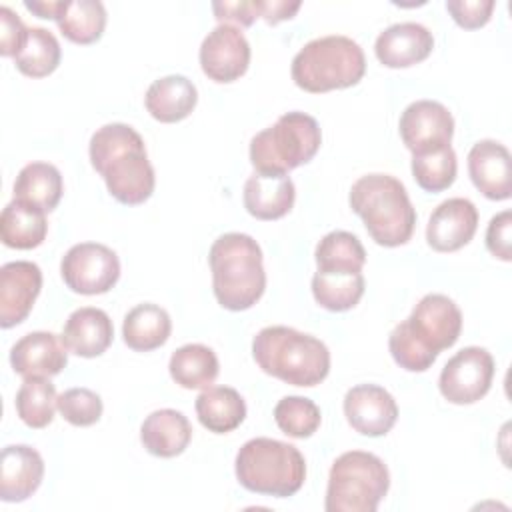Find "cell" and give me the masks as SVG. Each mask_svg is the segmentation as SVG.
I'll return each mask as SVG.
<instances>
[{
  "label": "cell",
  "mask_w": 512,
  "mask_h": 512,
  "mask_svg": "<svg viewBox=\"0 0 512 512\" xmlns=\"http://www.w3.org/2000/svg\"><path fill=\"white\" fill-rule=\"evenodd\" d=\"M92 168L104 178L108 192L126 206L146 202L156 184L142 136L128 124L112 122L90 138Z\"/></svg>",
  "instance_id": "cell-1"
},
{
  "label": "cell",
  "mask_w": 512,
  "mask_h": 512,
  "mask_svg": "<svg viewBox=\"0 0 512 512\" xmlns=\"http://www.w3.org/2000/svg\"><path fill=\"white\" fill-rule=\"evenodd\" d=\"M462 332V312L444 294H426L412 314L394 326L388 348L394 362L408 372L428 370L438 354L456 344Z\"/></svg>",
  "instance_id": "cell-2"
},
{
  "label": "cell",
  "mask_w": 512,
  "mask_h": 512,
  "mask_svg": "<svg viewBox=\"0 0 512 512\" xmlns=\"http://www.w3.org/2000/svg\"><path fill=\"white\" fill-rule=\"evenodd\" d=\"M258 368L292 386H316L330 372L328 346L290 326H266L252 340Z\"/></svg>",
  "instance_id": "cell-3"
},
{
  "label": "cell",
  "mask_w": 512,
  "mask_h": 512,
  "mask_svg": "<svg viewBox=\"0 0 512 512\" xmlns=\"http://www.w3.org/2000/svg\"><path fill=\"white\" fill-rule=\"evenodd\" d=\"M212 290L218 304L240 312L252 308L264 294L266 272L258 242L242 232H228L214 240L208 252Z\"/></svg>",
  "instance_id": "cell-4"
},
{
  "label": "cell",
  "mask_w": 512,
  "mask_h": 512,
  "mask_svg": "<svg viewBox=\"0 0 512 512\" xmlns=\"http://www.w3.org/2000/svg\"><path fill=\"white\" fill-rule=\"evenodd\" d=\"M348 200L376 244L394 248L412 238L416 210L398 178L390 174L360 176L352 184Z\"/></svg>",
  "instance_id": "cell-5"
},
{
  "label": "cell",
  "mask_w": 512,
  "mask_h": 512,
  "mask_svg": "<svg viewBox=\"0 0 512 512\" xmlns=\"http://www.w3.org/2000/svg\"><path fill=\"white\" fill-rule=\"evenodd\" d=\"M290 72L298 88L320 94L358 84L366 72V58L356 40L330 34L304 44L294 56Z\"/></svg>",
  "instance_id": "cell-6"
},
{
  "label": "cell",
  "mask_w": 512,
  "mask_h": 512,
  "mask_svg": "<svg viewBox=\"0 0 512 512\" xmlns=\"http://www.w3.org/2000/svg\"><path fill=\"white\" fill-rule=\"evenodd\" d=\"M238 482L256 494L288 498L296 494L306 478L302 452L288 442L274 438H252L236 454Z\"/></svg>",
  "instance_id": "cell-7"
},
{
  "label": "cell",
  "mask_w": 512,
  "mask_h": 512,
  "mask_svg": "<svg viewBox=\"0 0 512 512\" xmlns=\"http://www.w3.org/2000/svg\"><path fill=\"white\" fill-rule=\"evenodd\" d=\"M322 144V132L310 114L286 112L250 140V162L262 174H288L310 162Z\"/></svg>",
  "instance_id": "cell-8"
},
{
  "label": "cell",
  "mask_w": 512,
  "mask_h": 512,
  "mask_svg": "<svg viewBox=\"0 0 512 512\" xmlns=\"http://www.w3.org/2000/svg\"><path fill=\"white\" fill-rule=\"evenodd\" d=\"M390 488L382 458L364 450L340 454L328 474L326 512H374Z\"/></svg>",
  "instance_id": "cell-9"
},
{
  "label": "cell",
  "mask_w": 512,
  "mask_h": 512,
  "mask_svg": "<svg viewBox=\"0 0 512 512\" xmlns=\"http://www.w3.org/2000/svg\"><path fill=\"white\" fill-rule=\"evenodd\" d=\"M60 274L72 292L96 296L108 292L118 282L120 260L104 244L80 242L62 256Z\"/></svg>",
  "instance_id": "cell-10"
},
{
  "label": "cell",
  "mask_w": 512,
  "mask_h": 512,
  "mask_svg": "<svg viewBox=\"0 0 512 512\" xmlns=\"http://www.w3.org/2000/svg\"><path fill=\"white\" fill-rule=\"evenodd\" d=\"M494 378V358L486 348L466 346L442 368L440 394L452 404H474L486 396Z\"/></svg>",
  "instance_id": "cell-11"
},
{
  "label": "cell",
  "mask_w": 512,
  "mask_h": 512,
  "mask_svg": "<svg viewBox=\"0 0 512 512\" xmlns=\"http://www.w3.org/2000/svg\"><path fill=\"white\" fill-rule=\"evenodd\" d=\"M398 130L412 156L428 154L450 146L454 118L448 108L436 100H416L404 108Z\"/></svg>",
  "instance_id": "cell-12"
},
{
  "label": "cell",
  "mask_w": 512,
  "mask_h": 512,
  "mask_svg": "<svg viewBox=\"0 0 512 512\" xmlns=\"http://www.w3.org/2000/svg\"><path fill=\"white\" fill-rule=\"evenodd\" d=\"M202 72L220 84L238 80L250 64V44L242 30L232 24H218L200 44Z\"/></svg>",
  "instance_id": "cell-13"
},
{
  "label": "cell",
  "mask_w": 512,
  "mask_h": 512,
  "mask_svg": "<svg viewBox=\"0 0 512 512\" xmlns=\"http://www.w3.org/2000/svg\"><path fill=\"white\" fill-rule=\"evenodd\" d=\"M344 416L348 424L364 436H384L398 420L394 396L378 384L352 386L344 396Z\"/></svg>",
  "instance_id": "cell-14"
},
{
  "label": "cell",
  "mask_w": 512,
  "mask_h": 512,
  "mask_svg": "<svg viewBox=\"0 0 512 512\" xmlns=\"http://www.w3.org/2000/svg\"><path fill=\"white\" fill-rule=\"evenodd\" d=\"M42 288V270L30 260L6 262L0 268V326L12 328L26 320Z\"/></svg>",
  "instance_id": "cell-15"
},
{
  "label": "cell",
  "mask_w": 512,
  "mask_h": 512,
  "mask_svg": "<svg viewBox=\"0 0 512 512\" xmlns=\"http://www.w3.org/2000/svg\"><path fill=\"white\" fill-rule=\"evenodd\" d=\"M478 228V210L468 198H448L434 208L426 226L428 246L454 252L466 246Z\"/></svg>",
  "instance_id": "cell-16"
},
{
  "label": "cell",
  "mask_w": 512,
  "mask_h": 512,
  "mask_svg": "<svg viewBox=\"0 0 512 512\" xmlns=\"http://www.w3.org/2000/svg\"><path fill=\"white\" fill-rule=\"evenodd\" d=\"M10 364L22 378H50L68 364V348L60 336L36 330L16 340L10 348Z\"/></svg>",
  "instance_id": "cell-17"
},
{
  "label": "cell",
  "mask_w": 512,
  "mask_h": 512,
  "mask_svg": "<svg viewBox=\"0 0 512 512\" xmlns=\"http://www.w3.org/2000/svg\"><path fill=\"white\" fill-rule=\"evenodd\" d=\"M510 152L496 140H480L468 152L472 184L490 200H508L512 194Z\"/></svg>",
  "instance_id": "cell-18"
},
{
  "label": "cell",
  "mask_w": 512,
  "mask_h": 512,
  "mask_svg": "<svg viewBox=\"0 0 512 512\" xmlns=\"http://www.w3.org/2000/svg\"><path fill=\"white\" fill-rule=\"evenodd\" d=\"M434 48L432 32L418 22H398L382 30L374 42L380 64L388 68H408L430 56Z\"/></svg>",
  "instance_id": "cell-19"
},
{
  "label": "cell",
  "mask_w": 512,
  "mask_h": 512,
  "mask_svg": "<svg viewBox=\"0 0 512 512\" xmlns=\"http://www.w3.org/2000/svg\"><path fill=\"white\" fill-rule=\"evenodd\" d=\"M44 478V460L38 450L26 444H10L0 458V498L22 502L30 498Z\"/></svg>",
  "instance_id": "cell-20"
},
{
  "label": "cell",
  "mask_w": 512,
  "mask_h": 512,
  "mask_svg": "<svg viewBox=\"0 0 512 512\" xmlns=\"http://www.w3.org/2000/svg\"><path fill=\"white\" fill-rule=\"evenodd\" d=\"M64 346L82 358H94L106 352L114 338L110 316L94 306L74 310L62 328Z\"/></svg>",
  "instance_id": "cell-21"
},
{
  "label": "cell",
  "mask_w": 512,
  "mask_h": 512,
  "mask_svg": "<svg viewBox=\"0 0 512 512\" xmlns=\"http://www.w3.org/2000/svg\"><path fill=\"white\" fill-rule=\"evenodd\" d=\"M296 200V188L288 174L254 172L244 184V208L258 220L286 216Z\"/></svg>",
  "instance_id": "cell-22"
},
{
  "label": "cell",
  "mask_w": 512,
  "mask_h": 512,
  "mask_svg": "<svg viewBox=\"0 0 512 512\" xmlns=\"http://www.w3.org/2000/svg\"><path fill=\"white\" fill-rule=\"evenodd\" d=\"M198 102V90L182 74H170L154 80L144 96V106L158 122L172 124L188 118Z\"/></svg>",
  "instance_id": "cell-23"
},
{
  "label": "cell",
  "mask_w": 512,
  "mask_h": 512,
  "mask_svg": "<svg viewBox=\"0 0 512 512\" xmlns=\"http://www.w3.org/2000/svg\"><path fill=\"white\" fill-rule=\"evenodd\" d=\"M140 440L152 456L174 458L188 448L192 426L188 418L174 408L154 410L140 426Z\"/></svg>",
  "instance_id": "cell-24"
},
{
  "label": "cell",
  "mask_w": 512,
  "mask_h": 512,
  "mask_svg": "<svg viewBox=\"0 0 512 512\" xmlns=\"http://www.w3.org/2000/svg\"><path fill=\"white\" fill-rule=\"evenodd\" d=\"M194 408L200 424L214 434L232 432L246 418V402L240 392L230 386L204 388L198 394Z\"/></svg>",
  "instance_id": "cell-25"
},
{
  "label": "cell",
  "mask_w": 512,
  "mask_h": 512,
  "mask_svg": "<svg viewBox=\"0 0 512 512\" xmlns=\"http://www.w3.org/2000/svg\"><path fill=\"white\" fill-rule=\"evenodd\" d=\"M64 192L62 174L54 164L30 162L14 182V200L30 204L42 212H52Z\"/></svg>",
  "instance_id": "cell-26"
},
{
  "label": "cell",
  "mask_w": 512,
  "mask_h": 512,
  "mask_svg": "<svg viewBox=\"0 0 512 512\" xmlns=\"http://www.w3.org/2000/svg\"><path fill=\"white\" fill-rule=\"evenodd\" d=\"M172 332V320L168 312L152 302L134 306L122 324V336L128 348L136 352H150L166 344Z\"/></svg>",
  "instance_id": "cell-27"
},
{
  "label": "cell",
  "mask_w": 512,
  "mask_h": 512,
  "mask_svg": "<svg viewBox=\"0 0 512 512\" xmlns=\"http://www.w3.org/2000/svg\"><path fill=\"white\" fill-rule=\"evenodd\" d=\"M48 232L46 212L12 200L0 214V238L4 246L16 250H30L44 242Z\"/></svg>",
  "instance_id": "cell-28"
},
{
  "label": "cell",
  "mask_w": 512,
  "mask_h": 512,
  "mask_svg": "<svg viewBox=\"0 0 512 512\" xmlns=\"http://www.w3.org/2000/svg\"><path fill=\"white\" fill-rule=\"evenodd\" d=\"M170 376L186 390H204L214 384L220 364L212 348L204 344H184L172 352Z\"/></svg>",
  "instance_id": "cell-29"
},
{
  "label": "cell",
  "mask_w": 512,
  "mask_h": 512,
  "mask_svg": "<svg viewBox=\"0 0 512 512\" xmlns=\"http://www.w3.org/2000/svg\"><path fill=\"white\" fill-rule=\"evenodd\" d=\"M54 20L70 42L92 44L106 28V8L98 0H60Z\"/></svg>",
  "instance_id": "cell-30"
},
{
  "label": "cell",
  "mask_w": 512,
  "mask_h": 512,
  "mask_svg": "<svg viewBox=\"0 0 512 512\" xmlns=\"http://www.w3.org/2000/svg\"><path fill=\"white\" fill-rule=\"evenodd\" d=\"M312 294L330 312L350 310L364 294V276L362 272L350 270H316L312 276Z\"/></svg>",
  "instance_id": "cell-31"
},
{
  "label": "cell",
  "mask_w": 512,
  "mask_h": 512,
  "mask_svg": "<svg viewBox=\"0 0 512 512\" xmlns=\"http://www.w3.org/2000/svg\"><path fill=\"white\" fill-rule=\"evenodd\" d=\"M58 394L48 378H24L16 392V412L30 428H46L54 420Z\"/></svg>",
  "instance_id": "cell-32"
},
{
  "label": "cell",
  "mask_w": 512,
  "mask_h": 512,
  "mask_svg": "<svg viewBox=\"0 0 512 512\" xmlns=\"http://www.w3.org/2000/svg\"><path fill=\"white\" fill-rule=\"evenodd\" d=\"M60 56L62 50L56 36L46 28L32 26L24 48L14 56V64L24 76L44 78L58 68Z\"/></svg>",
  "instance_id": "cell-33"
},
{
  "label": "cell",
  "mask_w": 512,
  "mask_h": 512,
  "mask_svg": "<svg viewBox=\"0 0 512 512\" xmlns=\"http://www.w3.org/2000/svg\"><path fill=\"white\" fill-rule=\"evenodd\" d=\"M314 258L318 270L362 272V266L366 264V250L354 234L334 230L318 242Z\"/></svg>",
  "instance_id": "cell-34"
},
{
  "label": "cell",
  "mask_w": 512,
  "mask_h": 512,
  "mask_svg": "<svg viewBox=\"0 0 512 512\" xmlns=\"http://www.w3.org/2000/svg\"><path fill=\"white\" fill-rule=\"evenodd\" d=\"M456 152L452 146L412 156V176L416 184L426 192H442L456 180Z\"/></svg>",
  "instance_id": "cell-35"
},
{
  "label": "cell",
  "mask_w": 512,
  "mask_h": 512,
  "mask_svg": "<svg viewBox=\"0 0 512 512\" xmlns=\"http://www.w3.org/2000/svg\"><path fill=\"white\" fill-rule=\"evenodd\" d=\"M274 420L278 428L290 438H310L320 422L322 414L314 400L304 396H284L274 406Z\"/></svg>",
  "instance_id": "cell-36"
},
{
  "label": "cell",
  "mask_w": 512,
  "mask_h": 512,
  "mask_svg": "<svg viewBox=\"0 0 512 512\" xmlns=\"http://www.w3.org/2000/svg\"><path fill=\"white\" fill-rule=\"evenodd\" d=\"M102 408V398L90 388H68L58 396V412L72 426L96 424Z\"/></svg>",
  "instance_id": "cell-37"
},
{
  "label": "cell",
  "mask_w": 512,
  "mask_h": 512,
  "mask_svg": "<svg viewBox=\"0 0 512 512\" xmlns=\"http://www.w3.org/2000/svg\"><path fill=\"white\" fill-rule=\"evenodd\" d=\"M494 0H448L446 10L452 14L454 22L466 30H476L484 26L494 10Z\"/></svg>",
  "instance_id": "cell-38"
},
{
  "label": "cell",
  "mask_w": 512,
  "mask_h": 512,
  "mask_svg": "<svg viewBox=\"0 0 512 512\" xmlns=\"http://www.w3.org/2000/svg\"><path fill=\"white\" fill-rule=\"evenodd\" d=\"M26 38L28 26L20 16L8 6H0V54L14 58L24 48Z\"/></svg>",
  "instance_id": "cell-39"
},
{
  "label": "cell",
  "mask_w": 512,
  "mask_h": 512,
  "mask_svg": "<svg viewBox=\"0 0 512 512\" xmlns=\"http://www.w3.org/2000/svg\"><path fill=\"white\" fill-rule=\"evenodd\" d=\"M512 212L502 210L500 214L492 216L486 228V248L492 256L510 262L512 260Z\"/></svg>",
  "instance_id": "cell-40"
},
{
  "label": "cell",
  "mask_w": 512,
  "mask_h": 512,
  "mask_svg": "<svg viewBox=\"0 0 512 512\" xmlns=\"http://www.w3.org/2000/svg\"><path fill=\"white\" fill-rule=\"evenodd\" d=\"M212 10L220 24L224 20L236 22L240 26H250L258 18L256 0H240V2H212Z\"/></svg>",
  "instance_id": "cell-41"
},
{
  "label": "cell",
  "mask_w": 512,
  "mask_h": 512,
  "mask_svg": "<svg viewBox=\"0 0 512 512\" xmlns=\"http://www.w3.org/2000/svg\"><path fill=\"white\" fill-rule=\"evenodd\" d=\"M256 6H258V16H262L268 24L290 20L300 10V2H286V0H256Z\"/></svg>",
  "instance_id": "cell-42"
},
{
  "label": "cell",
  "mask_w": 512,
  "mask_h": 512,
  "mask_svg": "<svg viewBox=\"0 0 512 512\" xmlns=\"http://www.w3.org/2000/svg\"><path fill=\"white\" fill-rule=\"evenodd\" d=\"M58 4H60V0H26L24 2V6L30 10V12H34L36 16H40V18H56V12H58Z\"/></svg>",
  "instance_id": "cell-43"
}]
</instances>
